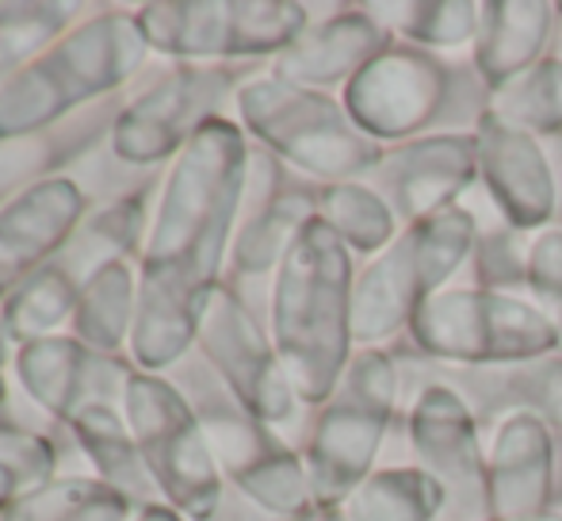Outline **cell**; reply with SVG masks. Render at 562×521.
Segmentation results:
<instances>
[{"instance_id":"6da1fadb","label":"cell","mask_w":562,"mask_h":521,"mask_svg":"<svg viewBox=\"0 0 562 521\" xmlns=\"http://www.w3.org/2000/svg\"><path fill=\"white\" fill-rule=\"evenodd\" d=\"M352 250L322 219L306 223L283 257L276 288V342L303 399H329L352 365Z\"/></svg>"},{"instance_id":"7a4b0ae2","label":"cell","mask_w":562,"mask_h":521,"mask_svg":"<svg viewBox=\"0 0 562 521\" xmlns=\"http://www.w3.org/2000/svg\"><path fill=\"white\" fill-rule=\"evenodd\" d=\"M479 219L456 203L429 219L402 226L398 239L371 257L352 288V334L360 345H379L414 326L429 296L451 288V276L474 257Z\"/></svg>"},{"instance_id":"3957f363","label":"cell","mask_w":562,"mask_h":521,"mask_svg":"<svg viewBox=\"0 0 562 521\" xmlns=\"http://www.w3.org/2000/svg\"><path fill=\"white\" fill-rule=\"evenodd\" d=\"M409 337L432 361L517 368L559 353V337L532 299L482 284H451L422 303Z\"/></svg>"},{"instance_id":"277c9868","label":"cell","mask_w":562,"mask_h":521,"mask_svg":"<svg viewBox=\"0 0 562 521\" xmlns=\"http://www.w3.org/2000/svg\"><path fill=\"white\" fill-rule=\"evenodd\" d=\"M249 115L257 131L272 146H280L299 169L329 185L375 173L386 154L375 138H368L348 120L345 108L299 85H257L249 92Z\"/></svg>"},{"instance_id":"5b68a950","label":"cell","mask_w":562,"mask_h":521,"mask_svg":"<svg viewBox=\"0 0 562 521\" xmlns=\"http://www.w3.org/2000/svg\"><path fill=\"white\" fill-rule=\"evenodd\" d=\"M448 69L437 54L391 43L345 85V112L368 138L409 142L445 112Z\"/></svg>"},{"instance_id":"8992f818","label":"cell","mask_w":562,"mask_h":521,"mask_svg":"<svg viewBox=\"0 0 562 521\" xmlns=\"http://www.w3.org/2000/svg\"><path fill=\"white\" fill-rule=\"evenodd\" d=\"M406 433L417 468L445 484L448 510L467 521L486 518V441L471 402L448 384H425L409 402Z\"/></svg>"},{"instance_id":"52a82bcc","label":"cell","mask_w":562,"mask_h":521,"mask_svg":"<svg viewBox=\"0 0 562 521\" xmlns=\"http://www.w3.org/2000/svg\"><path fill=\"white\" fill-rule=\"evenodd\" d=\"M479 149V180L486 185L505 226L520 234H540L555 223V173H551L548 142L536 134L479 112L474 120Z\"/></svg>"},{"instance_id":"ba28073f","label":"cell","mask_w":562,"mask_h":521,"mask_svg":"<svg viewBox=\"0 0 562 521\" xmlns=\"http://www.w3.org/2000/svg\"><path fill=\"white\" fill-rule=\"evenodd\" d=\"M479 180V149L474 134L440 131L391 146L371 173V188L391 203L398 223H417L445 208Z\"/></svg>"},{"instance_id":"9c48e42d","label":"cell","mask_w":562,"mask_h":521,"mask_svg":"<svg viewBox=\"0 0 562 521\" xmlns=\"http://www.w3.org/2000/svg\"><path fill=\"white\" fill-rule=\"evenodd\" d=\"M555 437L532 410H502L486 441V518L520 521L555 507Z\"/></svg>"},{"instance_id":"30bf717a","label":"cell","mask_w":562,"mask_h":521,"mask_svg":"<svg viewBox=\"0 0 562 521\" xmlns=\"http://www.w3.org/2000/svg\"><path fill=\"white\" fill-rule=\"evenodd\" d=\"M391 418L394 414H383L348 391L318 418L311 456H306V479L318 507H345L348 495L375 472V456L383 448Z\"/></svg>"},{"instance_id":"8fae6325","label":"cell","mask_w":562,"mask_h":521,"mask_svg":"<svg viewBox=\"0 0 562 521\" xmlns=\"http://www.w3.org/2000/svg\"><path fill=\"white\" fill-rule=\"evenodd\" d=\"M386 46H391L386 27L371 12H340L334 20L318 23V27H306L283 51L280 69L299 89L337 85V81L348 85Z\"/></svg>"},{"instance_id":"7c38bea8","label":"cell","mask_w":562,"mask_h":521,"mask_svg":"<svg viewBox=\"0 0 562 521\" xmlns=\"http://www.w3.org/2000/svg\"><path fill=\"white\" fill-rule=\"evenodd\" d=\"M551 27H555V4L548 0H482L471 54L486 89H502L505 81L536 66L548 51Z\"/></svg>"},{"instance_id":"4fadbf2b","label":"cell","mask_w":562,"mask_h":521,"mask_svg":"<svg viewBox=\"0 0 562 521\" xmlns=\"http://www.w3.org/2000/svg\"><path fill=\"white\" fill-rule=\"evenodd\" d=\"M345 521H440L448 514V491L417 464L375 468L340 507Z\"/></svg>"},{"instance_id":"5bb4252c","label":"cell","mask_w":562,"mask_h":521,"mask_svg":"<svg viewBox=\"0 0 562 521\" xmlns=\"http://www.w3.org/2000/svg\"><path fill=\"white\" fill-rule=\"evenodd\" d=\"M371 15L406 46L456 51L471 46L479 35L482 0H406V4H375Z\"/></svg>"},{"instance_id":"9a60e30c","label":"cell","mask_w":562,"mask_h":521,"mask_svg":"<svg viewBox=\"0 0 562 521\" xmlns=\"http://www.w3.org/2000/svg\"><path fill=\"white\" fill-rule=\"evenodd\" d=\"M318 219L345 242L356 254H383L394 239H398V215L391 203L363 180H345V185H329L318 200Z\"/></svg>"},{"instance_id":"2e32d148","label":"cell","mask_w":562,"mask_h":521,"mask_svg":"<svg viewBox=\"0 0 562 521\" xmlns=\"http://www.w3.org/2000/svg\"><path fill=\"white\" fill-rule=\"evenodd\" d=\"M486 112L513 128L536 134V138H555L562 134V58L543 54L536 66L505 81L502 89L490 92Z\"/></svg>"},{"instance_id":"e0dca14e","label":"cell","mask_w":562,"mask_h":521,"mask_svg":"<svg viewBox=\"0 0 562 521\" xmlns=\"http://www.w3.org/2000/svg\"><path fill=\"white\" fill-rule=\"evenodd\" d=\"M528 299L536 311L548 319V326L559 337V357H562V226L532 234L528 242Z\"/></svg>"},{"instance_id":"ac0fdd59","label":"cell","mask_w":562,"mask_h":521,"mask_svg":"<svg viewBox=\"0 0 562 521\" xmlns=\"http://www.w3.org/2000/svg\"><path fill=\"white\" fill-rule=\"evenodd\" d=\"M528 234L502 226V231L479 234L474 246V265H479V284L497 291H517L528 284Z\"/></svg>"},{"instance_id":"d6986e66","label":"cell","mask_w":562,"mask_h":521,"mask_svg":"<svg viewBox=\"0 0 562 521\" xmlns=\"http://www.w3.org/2000/svg\"><path fill=\"white\" fill-rule=\"evenodd\" d=\"M345 391L352 399L368 402V407L383 410V414H394V407H398V365H394L391 353L375 350V345L356 353L345 373Z\"/></svg>"},{"instance_id":"ffe728a7","label":"cell","mask_w":562,"mask_h":521,"mask_svg":"<svg viewBox=\"0 0 562 521\" xmlns=\"http://www.w3.org/2000/svg\"><path fill=\"white\" fill-rule=\"evenodd\" d=\"M517 384H525L513 410H532L551 430H562V357H543L532 365H517Z\"/></svg>"},{"instance_id":"44dd1931","label":"cell","mask_w":562,"mask_h":521,"mask_svg":"<svg viewBox=\"0 0 562 521\" xmlns=\"http://www.w3.org/2000/svg\"><path fill=\"white\" fill-rule=\"evenodd\" d=\"M543 142H548L551 173H555V219L562 226V134H555V138H543Z\"/></svg>"},{"instance_id":"7402d4cb","label":"cell","mask_w":562,"mask_h":521,"mask_svg":"<svg viewBox=\"0 0 562 521\" xmlns=\"http://www.w3.org/2000/svg\"><path fill=\"white\" fill-rule=\"evenodd\" d=\"M479 521H502V518H479ZM520 521H562V514L548 510V514H536V518H520Z\"/></svg>"},{"instance_id":"603a6c76","label":"cell","mask_w":562,"mask_h":521,"mask_svg":"<svg viewBox=\"0 0 562 521\" xmlns=\"http://www.w3.org/2000/svg\"><path fill=\"white\" fill-rule=\"evenodd\" d=\"M551 510H555V514H562V502H555V507H551Z\"/></svg>"},{"instance_id":"cb8c5ba5","label":"cell","mask_w":562,"mask_h":521,"mask_svg":"<svg viewBox=\"0 0 562 521\" xmlns=\"http://www.w3.org/2000/svg\"><path fill=\"white\" fill-rule=\"evenodd\" d=\"M555 15H562V0H559V4H555Z\"/></svg>"}]
</instances>
